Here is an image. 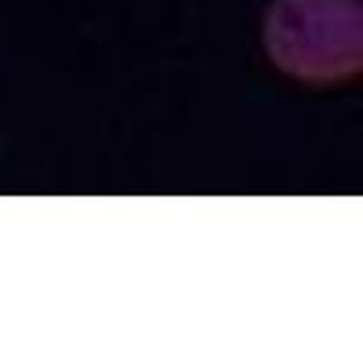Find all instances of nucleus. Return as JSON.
<instances>
[{
  "label": "nucleus",
  "mask_w": 363,
  "mask_h": 363,
  "mask_svg": "<svg viewBox=\"0 0 363 363\" xmlns=\"http://www.w3.org/2000/svg\"><path fill=\"white\" fill-rule=\"evenodd\" d=\"M269 62L301 84H342L363 69L359 0H272L262 22Z\"/></svg>",
  "instance_id": "obj_1"
}]
</instances>
